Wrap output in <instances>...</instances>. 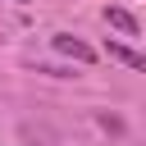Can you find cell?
Returning a JSON list of instances; mask_svg holds the SVG:
<instances>
[{
	"instance_id": "cell-1",
	"label": "cell",
	"mask_w": 146,
	"mask_h": 146,
	"mask_svg": "<svg viewBox=\"0 0 146 146\" xmlns=\"http://www.w3.org/2000/svg\"><path fill=\"white\" fill-rule=\"evenodd\" d=\"M55 50H64V55H73V59H82V64L91 59V46H82V41H78V36H68V32H59V36H55Z\"/></svg>"
},
{
	"instance_id": "cell-2",
	"label": "cell",
	"mask_w": 146,
	"mask_h": 146,
	"mask_svg": "<svg viewBox=\"0 0 146 146\" xmlns=\"http://www.w3.org/2000/svg\"><path fill=\"white\" fill-rule=\"evenodd\" d=\"M105 23H110V27H119L123 36H137V18H132L128 9H105Z\"/></svg>"
},
{
	"instance_id": "cell-3",
	"label": "cell",
	"mask_w": 146,
	"mask_h": 146,
	"mask_svg": "<svg viewBox=\"0 0 146 146\" xmlns=\"http://www.w3.org/2000/svg\"><path fill=\"white\" fill-rule=\"evenodd\" d=\"M110 59H119V64H128V68H146V59H141L137 50H128V46H110Z\"/></svg>"
},
{
	"instance_id": "cell-4",
	"label": "cell",
	"mask_w": 146,
	"mask_h": 146,
	"mask_svg": "<svg viewBox=\"0 0 146 146\" xmlns=\"http://www.w3.org/2000/svg\"><path fill=\"white\" fill-rule=\"evenodd\" d=\"M18 5H23V0H18Z\"/></svg>"
}]
</instances>
